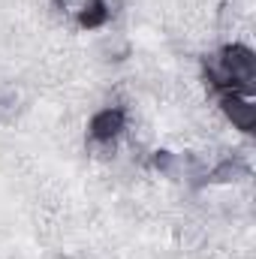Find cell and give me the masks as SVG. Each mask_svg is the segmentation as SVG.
Instances as JSON below:
<instances>
[{"label":"cell","mask_w":256,"mask_h":259,"mask_svg":"<svg viewBox=\"0 0 256 259\" xmlns=\"http://www.w3.org/2000/svg\"><path fill=\"white\" fill-rule=\"evenodd\" d=\"M205 78L208 88L217 94L223 91H244L253 94L256 88V55L244 42H229L217 55L205 58Z\"/></svg>","instance_id":"cell-1"},{"label":"cell","mask_w":256,"mask_h":259,"mask_svg":"<svg viewBox=\"0 0 256 259\" xmlns=\"http://www.w3.org/2000/svg\"><path fill=\"white\" fill-rule=\"evenodd\" d=\"M124 133H127V112L121 106H106V109L94 112V118L88 124L91 145L103 148V151H115V145L121 142Z\"/></svg>","instance_id":"cell-2"},{"label":"cell","mask_w":256,"mask_h":259,"mask_svg":"<svg viewBox=\"0 0 256 259\" xmlns=\"http://www.w3.org/2000/svg\"><path fill=\"white\" fill-rule=\"evenodd\" d=\"M220 115L226 118V124H232L235 130L253 133V127H256L253 94H244V91H223V94H220Z\"/></svg>","instance_id":"cell-3"}]
</instances>
